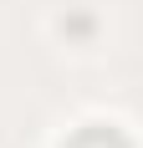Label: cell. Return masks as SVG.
Returning a JSON list of instances; mask_svg holds the SVG:
<instances>
[{
  "instance_id": "1",
  "label": "cell",
  "mask_w": 143,
  "mask_h": 148,
  "mask_svg": "<svg viewBox=\"0 0 143 148\" xmlns=\"http://www.w3.org/2000/svg\"><path fill=\"white\" fill-rule=\"evenodd\" d=\"M67 148H133V143L118 133V128H82V133H72Z\"/></svg>"
}]
</instances>
